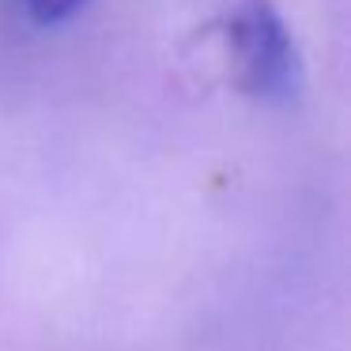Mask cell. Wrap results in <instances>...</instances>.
Wrapping results in <instances>:
<instances>
[{
    "label": "cell",
    "instance_id": "obj_1",
    "mask_svg": "<svg viewBox=\"0 0 351 351\" xmlns=\"http://www.w3.org/2000/svg\"><path fill=\"white\" fill-rule=\"evenodd\" d=\"M227 46L250 95L265 102H291L302 87V61L272 0H242L227 19Z\"/></svg>",
    "mask_w": 351,
    "mask_h": 351
},
{
    "label": "cell",
    "instance_id": "obj_2",
    "mask_svg": "<svg viewBox=\"0 0 351 351\" xmlns=\"http://www.w3.org/2000/svg\"><path fill=\"white\" fill-rule=\"evenodd\" d=\"M23 4H27V16L38 27H57V23L76 16L87 0H23Z\"/></svg>",
    "mask_w": 351,
    "mask_h": 351
}]
</instances>
